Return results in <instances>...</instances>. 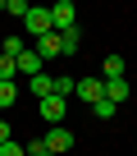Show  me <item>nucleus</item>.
Segmentation results:
<instances>
[{"instance_id": "obj_1", "label": "nucleus", "mask_w": 137, "mask_h": 156, "mask_svg": "<svg viewBox=\"0 0 137 156\" xmlns=\"http://www.w3.org/2000/svg\"><path fill=\"white\" fill-rule=\"evenodd\" d=\"M41 142H46V151H50V156H64V151H73V142H78V138H73V129L55 124V129H50Z\"/></svg>"}, {"instance_id": "obj_2", "label": "nucleus", "mask_w": 137, "mask_h": 156, "mask_svg": "<svg viewBox=\"0 0 137 156\" xmlns=\"http://www.w3.org/2000/svg\"><path fill=\"white\" fill-rule=\"evenodd\" d=\"M73 23H78V5H73V0H59V5H50V28H55V32L73 28Z\"/></svg>"}, {"instance_id": "obj_3", "label": "nucleus", "mask_w": 137, "mask_h": 156, "mask_svg": "<svg viewBox=\"0 0 137 156\" xmlns=\"http://www.w3.org/2000/svg\"><path fill=\"white\" fill-rule=\"evenodd\" d=\"M23 28H28L32 37H46V32H55V28H50V9H46V5H32V9H28V19H23Z\"/></svg>"}, {"instance_id": "obj_4", "label": "nucleus", "mask_w": 137, "mask_h": 156, "mask_svg": "<svg viewBox=\"0 0 137 156\" xmlns=\"http://www.w3.org/2000/svg\"><path fill=\"white\" fill-rule=\"evenodd\" d=\"M101 97H105L110 106H123V101H128V73H123V78H105V83H101Z\"/></svg>"}, {"instance_id": "obj_5", "label": "nucleus", "mask_w": 137, "mask_h": 156, "mask_svg": "<svg viewBox=\"0 0 137 156\" xmlns=\"http://www.w3.org/2000/svg\"><path fill=\"white\" fill-rule=\"evenodd\" d=\"M14 73H23V78H37V73H46V64L37 60V51H18V55H14Z\"/></svg>"}, {"instance_id": "obj_6", "label": "nucleus", "mask_w": 137, "mask_h": 156, "mask_svg": "<svg viewBox=\"0 0 137 156\" xmlns=\"http://www.w3.org/2000/svg\"><path fill=\"white\" fill-rule=\"evenodd\" d=\"M73 97L87 101V106H96L101 101V78H73Z\"/></svg>"}, {"instance_id": "obj_7", "label": "nucleus", "mask_w": 137, "mask_h": 156, "mask_svg": "<svg viewBox=\"0 0 137 156\" xmlns=\"http://www.w3.org/2000/svg\"><path fill=\"white\" fill-rule=\"evenodd\" d=\"M64 110H68V101H64V97H46V101H41V119H46L50 129H55V124H64Z\"/></svg>"}, {"instance_id": "obj_8", "label": "nucleus", "mask_w": 137, "mask_h": 156, "mask_svg": "<svg viewBox=\"0 0 137 156\" xmlns=\"http://www.w3.org/2000/svg\"><path fill=\"white\" fill-rule=\"evenodd\" d=\"M55 55H64V51H59V32H46V37H37V60L46 64V60H55Z\"/></svg>"}, {"instance_id": "obj_9", "label": "nucleus", "mask_w": 137, "mask_h": 156, "mask_svg": "<svg viewBox=\"0 0 137 156\" xmlns=\"http://www.w3.org/2000/svg\"><path fill=\"white\" fill-rule=\"evenodd\" d=\"M59 51H64V55H78V51H82V28H78V23L59 32Z\"/></svg>"}, {"instance_id": "obj_10", "label": "nucleus", "mask_w": 137, "mask_h": 156, "mask_svg": "<svg viewBox=\"0 0 137 156\" xmlns=\"http://www.w3.org/2000/svg\"><path fill=\"white\" fill-rule=\"evenodd\" d=\"M50 92L68 101V97H73V78H68V73H55V78H50Z\"/></svg>"}, {"instance_id": "obj_11", "label": "nucleus", "mask_w": 137, "mask_h": 156, "mask_svg": "<svg viewBox=\"0 0 137 156\" xmlns=\"http://www.w3.org/2000/svg\"><path fill=\"white\" fill-rule=\"evenodd\" d=\"M32 83V92H37V101H46V97H55L50 92V73H37V78H28Z\"/></svg>"}, {"instance_id": "obj_12", "label": "nucleus", "mask_w": 137, "mask_h": 156, "mask_svg": "<svg viewBox=\"0 0 137 156\" xmlns=\"http://www.w3.org/2000/svg\"><path fill=\"white\" fill-rule=\"evenodd\" d=\"M123 55H105V78H123ZM105 78H101V83H105Z\"/></svg>"}, {"instance_id": "obj_13", "label": "nucleus", "mask_w": 137, "mask_h": 156, "mask_svg": "<svg viewBox=\"0 0 137 156\" xmlns=\"http://www.w3.org/2000/svg\"><path fill=\"white\" fill-rule=\"evenodd\" d=\"M18 101V83H0V110H9Z\"/></svg>"}, {"instance_id": "obj_14", "label": "nucleus", "mask_w": 137, "mask_h": 156, "mask_svg": "<svg viewBox=\"0 0 137 156\" xmlns=\"http://www.w3.org/2000/svg\"><path fill=\"white\" fill-rule=\"evenodd\" d=\"M28 9H32V5H28V0H5V14H14L18 23L28 19Z\"/></svg>"}, {"instance_id": "obj_15", "label": "nucleus", "mask_w": 137, "mask_h": 156, "mask_svg": "<svg viewBox=\"0 0 137 156\" xmlns=\"http://www.w3.org/2000/svg\"><path fill=\"white\" fill-rule=\"evenodd\" d=\"M92 115H96V119H114V115H119V106H110V101L101 97V101L92 106Z\"/></svg>"}, {"instance_id": "obj_16", "label": "nucleus", "mask_w": 137, "mask_h": 156, "mask_svg": "<svg viewBox=\"0 0 137 156\" xmlns=\"http://www.w3.org/2000/svg\"><path fill=\"white\" fill-rule=\"evenodd\" d=\"M0 156H23V142L9 138V142H0Z\"/></svg>"}, {"instance_id": "obj_17", "label": "nucleus", "mask_w": 137, "mask_h": 156, "mask_svg": "<svg viewBox=\"0 0 137 156\" xmlns=\"http://www.w3.org/2000/svg\"><path fill=\"white\" fill-rule=\"evenodd\" d=\"M23 156H50V151H46V142H41V138H32V142L23 147Z\"/></svg>"}, {"instance_id": "obj_18", "label": "nucleus", "mask_w": 137, "mask_h": 156, "mask_svg": "<svg viewBox=\"0 0 137 156\" xmlns=\"http://www.w3.org/2000/svg\"><path fill=\"white\" fill-rule=\"evenodd\" d=\"M9 138H14V129H9L5 119H0V142H9Z\"/></svg>"}, {"instance_id": "obj_19", "label": "nucleus", "mask_w": 137, "mask_h": 156, "mask_svg": "<svg viewBox=\"0 0 137 156\" xmlns=\"http://www.w3.org/2000/svg\"><path fill=\"white\" fill-rule=\"evenodd\" d=\"M0 14H5V0H0Z\"/></svg>"}]
</instances>
